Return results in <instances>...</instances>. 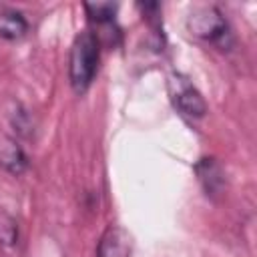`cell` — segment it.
I'll return each instance as SVG.
<instances>
[{
  "mask_svg": "<svg viewBox=\"0 0 257 257\" xmlns=\"http://www.w3.org/2000/svg\"><path fill=\"white\" fill-rule=\"evenodd\" d=\"M96 66H98V38L92 32H80L70 48V84L72 88L80 94L84 92L94 74H96Z\"/></svg>",
  "mask_w": 257,
  "mask_h": 257,
  "instance_id": "cell-1",
  "label": "cell"
},
{
  "mask_svg": "<svg viewBox=\"0 0 257 257\" xmlns=\"http://www.w3.org/2000/svg\"><path fill=\"white\" fill-rule=\"evenodd\" d=\"M187 28L193 36L219 42L229 34V24L219 8L215 6H199L195 8L187 18Z\"/></svg>",
  "mask_w": 257,
  "mask_h": 257,
  "instance_id": "cell-2",
  "label": "cell"
},
{
  "mask_svg": "<svg viewBox=\"0 0 257 257\" xmlns=\"http://www.w3.org/2000/svg\"><path fill=\"white\" fill-rule=\"evenodd\" d=\"M169 92L173 98V104L187 116L201 118L207 112V104L201 96V92L191 84V80L179 72H173L169 78Z\"/></svg>",
  "mask_w": 257,
  "mask_h": 257,
  "instance_id": "cell-3",
  "label": "cell"
},
{
  "mask_svg": "<svg viewBox=\"0 0 257 257\" xmlns=\"http://www.w3.org/2000/svg\"><path fill=\"white\" fill-rule=\"evenodd\" d=\"M128 255H131V239L126 231L118 225H110L98 241L96 257H128Z\"/></svg>",
  "mask_w": 257,
  "mask_h": 257,
  "instance_id": "cell-4",
  "label": "cell"
},
{
  "mask_svg": "<svg viewBox=\"0 0 257 257\" xmlns=\"http://www.w3.org/2000/svg\"><path fill=\"white\" fill-rule=\"evenodd\" d=\"M195 173L199 177V183L203 185L205 193L215 197L223 191V185H225V177H223V171L221 167L217 165V161L213 157H205L201 159L197 165H195Z\"/></svg>",
  "mask_w": 257,
  "mask_h": 257,
  "instance_id": "cell-5",
  "label": "cell"
},
{
  "mask_svg": "<svg viewBox=\"0 0 257 257\" xmlns=\"http://www.w3.org/2000/svg\"><path fill=\"white\" fill-rule=\"evenodd\" d=\"M0 165L12 175H20L26 169L28 159L22 153V149L18 147L16 141H12V139H2L0 141Z\"/></svg>",
  "mask_w": 257,
  "mask_h": 257,
  "instance_id": "cell-6",
  "label": "cell"
},
{
  "mask_svg": "<svg viewBox=\"0 0 257 257\" xmlns=\"http://www.w3.org/2000/svg\"><path fill=\"white\" fill-rule=\"evenodd\" d=\"M28 30V22L22 12L14 8H0V36L6 40L22 38Z\"/></svg>",
  "mask_w": 257,
  "mask_h": 257,
  "instance_id": "cell-7",
  "label": "cell"
},
{
  "mask_svg": "<svg viewBox=\"0 0 257 257\" xmlns=\"http://www.w3.org/2000/svg\"><path fill=\"white\" fill-rule=\"evenodd\" d=\"M84 10H86V14H88V18H90L92 22L104 24V22H112L116 6H114V4H108V2H96V4L86 2V4H84Z\"/></svg>",
  "mask_w": 257,
  "mask_h": 257,
  "instance_id": "cell-8",
  "label": "cell"
}]
</instances>
